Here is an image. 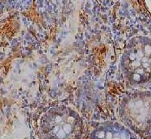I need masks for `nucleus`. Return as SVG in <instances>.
I'll list each match as a JSON object with an SVG mask.
<instances>
[{"label": "nucleus", "mask_w": 151, "mask_h": 139, "mask_svg": "<svg viewBox=\"0 0 151 139\" xmlns=\"http://www.w3.org/2000/svg\"><path fill=\"white\" fill-rule=\"evenodd\" d=\"M101 139H108V138H101Z\"/></svg>", "instance_id": "obj_1"}]
</instances>
